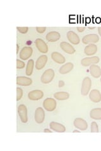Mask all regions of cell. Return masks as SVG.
<instances>
[{"instance_id": "1", "label": "cell", "mask_w": 101, "mask_h": 151, "mask_svg": "<svg viewBox=\"0 0 101 151\" xmlns=\"http://www.w3.org/2000/svg\"><path fill=\"white\" fill-rule=\"evenodd\" d=\"M55 73L53 69H48L42 74L41 76V82L44 84H48L53 80Z\"/></svg>"}, {"instance_id": "2", "label": "cell", "mask_w": 101, "mask_h": 151, "mask_svg": "<svg viewBox=\"0 0 101 151\" xmlns=\"http://www.w3.org/2000/svg\"><path fill=\"white\" fill-rule=\"evenodd\" d=\"M92 86V81L89 77H86L84 79L82 84H81V93L83 96H86L90 91Z\"/></svg>"}, {"instance_id": "3", "label": "cell", "mask_w": 101, "mask_h": 151, "mask_svg": "<svg viewBox=\"0 0 101 151\" xmlns=\"http://www.w3.org/2000/svg\"><path fill=\"white\" fill-rule=\"evenodd\" d=\"M56 101L53 98H48L43 102V107L46 111H54L56 108Z\"/></svg>"}, {"instance_id": "4", "label": "cell", "mask_w": 101, "mask_h": 151, "mask_svg": "<svg viewBox=\"0 0 101 151\" xmlns=\"http://www.w3.org/2000/svg\"><path fill=\"white\" fill-rule=\"evenodd\" d=\"M18 115L22 123H25L28 121L27 116V108L25 105H20L18 107Z\"/></svg>"}, {"instance_id": "5", "label": "cell", "mask_w": 101, "mask_h": 151, "mask_svg": "<svg viewBox=\"0 0 101 151\" xmlns=\"http://www.w3.org/2000/svg\"><path fill=\"white\" fill-rule=\"evenodd\" d=\"M99 40V37L97 34H89L84 36L82 42L84 44H91L97 43Z\"/></svg>"}, {"instance_id": "6", "label": "cell", "mask_w": 101, "mask_h": 151, "mask_svg": "<svg viewBox=\"0 0 101 151\" xmlns=\"http://www.w3.org/2000/svg\"><path fill=\"white\" fill-rule=\"evenodd\" d=\"M33 49L31 47H25L21 50L19 57L22 60H25L29 59L32 56Z\"/></svg>"}, {"instance_id": "7", "label": "cell", "mask_w": 101, "mask_h": 151, "mask_svg": "<svg viewBox=\"0 0 101 151\" xmlns=\"http://www.w3.org/2000/svg\"><path fill=\"white\" fill-rule=\"evenodd\" d=\"M99 58L97 56L89 57V58H85L81 61V64L83 66H90L93 64H96L99 63Z\"/></svg>"}, {"instance_id": "8", "label": "cell", "mask_w": 101, "mask_h": 151, "mask_svg": "<svg viewBox=\"0 0 101 151\" xmlns=\"http://www.w3.org/2000/svg\"><path fill=\"white\" fill-rule=\"evenodd\" d=\"M35 121L37 124H42L45 119V112L41 107L37 108L35 111Z\"/></svg>"}, {"instance_id": "9", "label": "cell", "mask_w": 101, "mask_h": 151, "mask_svg": "<svg viewBox=\"0 0 101 151\" xmlns=\"http://www.w3.org/2000/svg\"><path fill=\"white\" fill-rule=\"evenodd\" d=\"M43 96H44V93L41 90H39V89H37V90H33L28 94V98L32 101L39 100L41 98H42Z\"/></svg>"}, {"instance_id": "10", "label": "cell", "mask_w": 101, "mask_h": 151, "mask_svg": "<svg viewBox=\"0 0 101 151\" xmlns=\"http://www.w3.org/2000/svg\"><path fill=\"white\" fill-rule=\"evenodd\" d=\"M74 126L81 130H85L88 128V124L86 122L81 118H77L75 119L73 122Z\"/></svg>"}, {"instance_id": "11", "label": "cell", "mask_w": 101, "mask_h": 151, "mask_svg": "<svg viewBox=\"0 0 101 151\" xmlns=\"http://www.w3.org/2000/svg\"><path fill=\"white\" fill-rule=\"evenodd\" d=\"M36 45L37 49L39 50L43 54H46L48 52V47L46 42L41 39H37L36 40Z\"/></svg>"}, {"instance_id": "12", "label": "cell", "mask_w": 101, "mask_h": 151, "mask_svg": "<svg viewBox=\"0 0 101 151\" xmlns=\"http://www.w3.org/2000/svg\"><path fill=\"white\" fill-rule=\"evenodd\" d=\"M67 38L70 42L73 45H78L80 42V39L78 35L73 31H69L67 33Z\"/></svg>"}, {"instance_id": "13", "label": "cell", "mask_w": 101, "mask_h": 151, "mask_svg": "<svg viewBox=\"0 0 101 151\" xmlns=\"http://www.w3.org/2000/svg\"><path fill=\"white\" fill-rule=\"evenodd\" d=\"M61 49L65 52L66 53L69 54H73L75 52V49L74 47L72 46L70 44L66 42H62L60 44Z\"/></svg>"}, {"instance_id": "14", "label": "cell", "mask_w": 101, "mask_h": 151, "mask_svg": "<svg viewBox=\"0 0 101 151\" xmlns=\"http://www.w3.org/2000/svg\"><path fill=\"white\" fill-rule=\"evenodd\" d=\"M32 83V80L25 76H18L17 78V84L19 86H28Z\"/></svg>"}, {"instance_id": "15", "label": "cell", "mask_w": 101, "mask_h": 151, "mask_svg": "<svg viewBox=\"0 0 101 151\" xmlns=\"http://www.w3.org/2000/svg\"><path fill=\"white\" fill-rule=\"evenodd\" d=\"M47 62V57L46 55H42L37 59L36 63V68L37 70H41L45 67Z\"/></svg>"}, {"instance_id": "16", "label": "cell", "mask_w": 101, "mask_h": 151, "mask_svg": "<svg viewBox=\"0 0 101 151\" xmlns=\"http://www.w3.org/2000/svg\"><path fill=\"white\" fill-rule=\"evenodd\" d=\"M89 99L94 103H99L101 101V93L98 89H93L89 93Z\"/></svg>"}, {"instance_id": "17", "label": "cell", "mask_w": 101, "mask_h": 151, "mask_svg": "<svg viewBox=\"0 0 101 151\" xmlns=\"http://www.w3.org/2000/svg\"><path fill=\"white\" fill-rule=\"evenodd\" d=\"M49 127L51 130L56 132H61V133H62V132H65L66 131V128L63 125L56 122H51L49 124Z\"/></svg>"}, {"instance_id": "18", "label": "cell", "mask_w": 101, "mask_h": 151, "mask_svg": "<svg viewBox=\"0 0 101 151\" xmlns=\"http://www.w3.org/2000/svg\"><path fill=\"white\" fill-rule=\"evenodd\" d=\"M90 73L95 78H99L101 76V69L99 65L93 64L90 65Z\"/></svg>"}, {"instance_id": "19", "label": "cell", "mask_w": 101, "mask_h": 151, "mask_svg": "<svg viewBox=\"0 0 101 151\" xmlns=\"http://www.w3.org/2000/svg\"><path fill=\"white\" fill-rule=\"evenodd\" d=\"M97 52V46L95 44H91L85 47L84 53L86 55H94Z\"/></svg>"}, {"instance_id": "20", "label": "cell", "mask_w": 101, "mask_h": 151, "mask_svg": "<svg viewBox=\"0 0 101 151\" xmlns=\"http://www.w3.org/2000/svg\"><path fill=\"white\" fill-rule=\"evenodd\" d=\"M61 35L57 32H49L46 35V40L49 42H54L59 40Z\"/></svg>"}, {"instance_id": "21", "label": "cell", "mask_w": 101, "mask_h": 151, "mask_svg": "<svg viewBox=\"0 0 101 151\" xmlns=\"http://www.w3.org/2000/svg\"><path fill=\"white\" fill-rule=\"evenodd\" d=\"M51 58L54 62L58 64H64L66 61L65 58L59 52H54L51 54Z\"/></svg>"}, {"instance_id": "22", "label": "cell", "mask_w": 101, "mask_h": 151, "mask_svg": "<svg viewBox=\"0 0 101 151\" xmlns=\"http://www.w3.org/2000/svg\"><path fill=\"white\" fill-rule=\"evenodd\" d=\"M73 68V64L71 63H66L65 64L62 65L60 69L59 72L61 74H65L70 73Z\"/></svg>"}, {"instance_id": "23", "label": "cell", "mask_w": 101, "mask_h": 151, "mask_svg": "<svg viewBox=\"0 0 101 151\" xmlns=\"http://www.w3.org/2000/svg\"><path fill=\"white\" fill-rule=\"evenodd\" d=\"M90 116L94 120H101V108H97L92 109L90 112Z\"/></svg>"}, {"instance_id": "24", "label": "cell", "mask_w": 101, "mask_h": 151, "mask_svg": "<svg viewBox=\"0 0 101 151\" xmlns=\"http://www.w3.org/2000/svg\"><path fill=\"white\" fill-rule=\"evenodd\" d=\"M54 97L57 100H66L70 97V94L67 92H57L54 94Z\"/></svg>"}, {"instance_id": "25", "label": "cell", "mask_w": 101, "mask_h": 151, "mask_svg": "<svg viewBox=\"0 0 101 151\" xmlns=\"http://www.w3.org/2000/svg\"><path fill=\"white\" fill-rule=\"evenodd\" d=\"M33 67H34V61H33V60L31 59L29 60H28L27 67H26V72H25L27 76L32 75L33 73Z\"/></svg>"}, {"instance_id": "26", "label": "cell", "mask_w": 101, "mask_h": 151, "mask_svg": "<svg viewBox=\"0 0 101 151\" xmlns=\"http://www.w3.org/2000/svg\"><path fill=\"white\" fill-rule=\"evenodd\" d=\"M90 132H96L97 133L99 132V127L97 123L95 122H93L91 123V125H90Z\"/></svg>"}, {"instance_id": "27", "label": "cell", "mask_w": 101, "mask_h": 151, "mask_svg": "<svg viewBox=\"0 0 101 151\" xmlns=\"http://www.w3.org/2000/svg\"><path fill=\"white\" fill-rule=\"evenodd\" d=\"M17 100L19 101L20 100L22 96H23V90L20 88H17Z\"/></svg>"}, {"instance_id": "28", "label": "cell", "mask_w": 101, "mask_h": 151, "mask_svg": "<svg viewBox=\"0 0 101 151\" xmlns=\"http://www.w3.org/2000/svg\"><path fill=\"white\" fill-rule=\"evenodd\" d=\"M25 63L23 62V61L20 60L19 59L17 60V69H23V68H25Z\"/></svg>"}, {"instance_id": "29", "label": "cell", "mask_w": 101, "mask_h": 151, "mask_svg": "<svg viewBox=\"0 0 101 151\" xmlns=\"http://www.w3.org/2000/svg\"><path fill=\"white\" fill-rule=\"evenodd\" d=\"M17 30L18 32L21 33V34H26L28 30V27H17Z\"/></svg>"}, {"instance_id": "30", "label": "cell", "mask_w": 101, "mask_h": 151, "mask_svg": "<svg viewBox=\"0 0 101 151\" xmlns=\"http://www.w3.org/2000/svg\"><path fill=\"white\" fill-rule=\"evenodd\" d=\"M46 30V27H36V30L38 33H39V34H42V33L45 32Z\"/></svg>"}, {"instance_id": "31", "label": "cell", "mask_w": 101, "mask_h": 151, "mask_svg": "<svg viewBox=\"0 0 101 151\" xmlns=\"http://www.w3.org/2000/svg\"><path fill=\"white\" fill-rule=\"evenodd\" d=\"M65 82L63 81H62V80H60L58 83V86L60 88H61V87H63L65 86Z\"/></svg>"}, {"instance_id": "32", "label": "cell", "mask_w": 101, "mask_h": 151, "mask_svg": "<svg viewBox=\"0 0 101 151\" xmlns=\"http://www.w3.org/2000/svg\"><path fill=\"white\" fill-rule=\"evenodd\" d=\"M85 29V27H77V30L79 32H83Z\"/></svg>"}, {"instance_id": "33", "label": "cell", "mask_w": 101, "mask_h": 151, "mask_svg": "<svg viewBox=\"0 0 101 151\" xmlns=\"http://www.w3.org/2000/svg\"><path fill=\"white\" fill-rule=\"evenodd\" d=\"M44 132H45V133H52V131H51V130L48 129H46L44 130Z\"/></svg>"}, {"instance_id": "34", "label": "cell", "mask_w": 101, "mask_h": 151, "mask_svg": "<svg viewBox=\"0 0 101 151\" xmlns=\"http://www.w3.org/2000/svg\"><path fill=\"white\" fill-rule=\"evenodd\" d=\"M98 32H99V35L101 37V27L98 28Z\"/></svg>"}, {"instance_id": "35", "label": "cell", "mask_w": 101, "mask_h": 151, "mask_svg": "<svg viewBox=\"0 0 101 151\" xmlns=\"http://www.w3.org/2000/svg\"><path fill=\"white\" fill-rule=\"evenodd\" d=\"M18 52H19V45L17 44V54L18 53Z\"/></svg>"}, {"instance_id": "36", "label": "cell", "mask_w": 101, "mask_h": 151, "mask_svg": "<svg viewBox=\"0 0 101 151\" xmlns=\"http://www.w3.org/2000/svg\"><path fill=\"white\" fill-rule=\"evenodd\" d=\"M73 132V133H75V132H77V133H80V132L78 131V130H74Z\"/></svg>"}, {"instance_id": "37", "label": "cell", "mask_w": 101, "mask_h": 151, "mask_svg": "<svg viewBox=\"0 0 101 151\" xmlns=\"http://www.w3.org/2000/svg\"><path fill=\"white\" fill-rule=\"evenodd\" d=\"M94 27H89V29H94Z\"/></svg>"}, {"instance_id": "38", "label": "cell", "mask_w": 101, "mask_h": 151, "mask_svg": "<svg viewBox=\"0 0 101 151\" xmlns=\"http://www.w3.org/2000/svg\"><path fill=\"white\" fill-rule=\"evenodd\" d=\"M100 83H101V78H100Z\"/></svg>"}]
</instances>
